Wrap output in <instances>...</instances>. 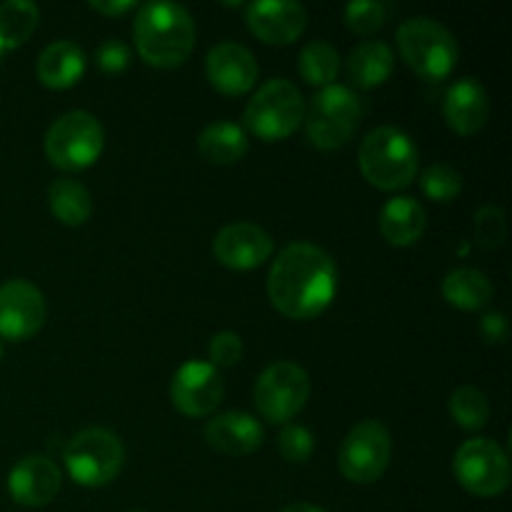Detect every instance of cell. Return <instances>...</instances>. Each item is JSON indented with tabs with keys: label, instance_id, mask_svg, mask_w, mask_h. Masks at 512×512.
<instances>
[{
	"label": "cell",
	"instance_id": "cell-1",
	"mask_svg": "<svg viewBox=\"0 0 512 512\" xmlns=\"http://www.w3.org/2000/svg\"><path fill=\"white\" fill-rule=\"evenodd\" d=\"M338 293V268L323 248L293 243L275 258L268 275V298L290 320H313L330 308Z\"/></svg>",
	"mask_w": 512,
	"mask_h": 512
},
{
	"label": "cell",
	"instance_id": "cell-2",
	"mask_svg": "<svg viewBox=\"0 0 512 512\" xmlns=\"http://www.w3.org/2000/svg\"><path fill=\"white\" fill-rule=\"evenodd\" d=\"M138 55L153 68H178L195 48V20L178 3H145L133 23Z\"/></svg>",
	"mask_w": 512,
	"mask_h": 512
},
{
	"label": "cell",
	"instance_id": "cell-3",
	"mask_svg": "<svg viewBox=\"0 0 512 512\" xmlns=\"http://www.w3.org/2000/svg\"><path fill=\"white\" fill-rule=\"evenodd\" d=\"M360 170L378 190H403L418 175V148L413 138L393 125L375 128L360 145Z\"/></svg>",
	"mask_w": 512,
	"mask_h": 512
},
{
	"label": "cell",
	"instance_id": "cell-4",
	"mask_svg": "<svg viewBox=\"0 0 512 512\" xmlns=\"http://www.w3.org/2000/svg\"><path fill=\"white\" fill-rule=\"evenodd\" d=\"M398 50L408 68L428 83H440L448 78L458 65L460 55L455 35L443 23L425 15L410 18L400 25Z\"/></svg>",
	"mask_w": 512,
	"mask_h": 512
},
{
	"label": "cell",
	"instance_id": "cell-5",
	"mask_svg": "<svg viewBox=\"0 0 512 512\" xmlns=\"http://www.w3.org/2000/svg\"><path fill=\"white\" fill-rule=\"evenodd\" d=\"M305 100L290 80H268L245 105L243 120L255 138L278 143L303 125Z\"/></svg>",
	"mask_w": 512,
	"mask_h": 512
},
{
	"label": "cell",
	"instance_id": "cell-6",
	"mask_svg": "<svg viewBox=\"0 0 512 512\" xmlns=\"http://www.w3.org/2000/svg\"><path fill=\"white\" fill-rule=\"evenodd\" d=\"M103 145V125L85 110H70L60 115L45 133V155L50 165L65 173H78L98 163Z\"/></svg>",
	"mask_w": 512,
	"mask_h": 512
},
{
	"label": "cell",
	"instance_id": "cell-7",
	"mask_svg": "<svg viewBox=\"0 0 512 512\" xmlns=\"http://www.w3.org/2000/svg\"><path fill=\"white\" fill-rule=\"evenodd\" d=\"M363 120V103L345 85H328L305 108L308 140L320 150H338L348 143Z\"/></svg>",
	"mask_w": 512,
	"mask_h": 512
},
{
	"label": "cell",
	"instance_id": "cell-8",
	"mask_svg": "<svg viewBox=\"0 0 512 512\" xmlns=\"http://www.w3.org/2000/svg\"><path fill=\"white\" fill-rule=\"evenodd\" d=\"M125 463L123 440L105 428L80 430L65 445V468L83 488H105L120 475Z\"/></svg>",
	"mask_w": 512,
	"mask_h": 512
},
{
	"label": "cell",
	"instance_id": "cell-9",
	"mask_svg": "<svg viewBox=\"0 0 512 512\" xmlns=\"http://www.w3.org/2000/svg\"><path fill=\"white\" fill-rule=\"evenodd\" d=\"M255 408L268 423L288 425L308 405L310 378L290 360L268 365L255 383Z\"/></svg>",
	"mask_w": 512,
	"mask_h": 512
},
{
	"label": "cell",
	"instance_id": "cell-10",
	"mask_svg": "<svg viewBox=\"0 0 512 512\" xmlns=\"http://www.w3.org/2000/svg\"><path fill=\"white\" fill-rule=\"evenodd\" d=\"M453 473L470 495L495 498L510 485L508 453L490 438L465 440L455 453Z\"/></svg>",
	"mask_w": 512,
	"mask_h": 512
},
{
	"label": "cell",
	"instance_id": "cell-11",
	"mask_svg": "<svg viewBox=\"0 0 512 512\" xmlns=\"http://www.w3.org/2000/svg\"><path fill=\"white\" fill-rule=\"evenodd\" d=\"M393 455V438L380 420H363L345 435L340 445V473L358 485H370L383 478Z\"/></svg>",
	"mask_w": 512,
	"mask_h": 512
},
{
	"label": "cell",
	"instance_id": "cell-12",
	"mask_svg": "<svg viewBox=\"0 0 512 512\" xmlns=\"http://www.w3.org/2000/svg\"><path fill=\"white\" fill-rule=\"evenodd\" d=\"M223 395V375L205 360H188L180 365L170 383V400L188 418H208L223 403Z\"/></svg>",
	"mask_w": 512,
	"mask_h": 512
},
{
	"label": "cell",
	"instance_id": "cell-13",
	"mask_svg": "<svg viewBox=\"0 0 512 512\" xmlns=\"http://www.w3.org/2000/svg\"><path fill=\"white\" fill-rule=\"evenodd\" d=\"M48 318L43 293L28 280H8L0 285V338L23 343L40 333Z\"/></svg>",
	"mask_w": 512,
	"mask_h": 512
},
{
	"label": "cell",
	"instance_id": "cell-14",
	"mask_svg": "<svg viewBox=\"0 0 512 512\" xmlns=\"http://www.w3.org/2000/svg\"><path fill=\"white\" fill-rule=\"evenodd\" d=\"M250 33L268 45H290L308 28V10L295 0H260L245 5Z\"/></svg>",
	"mask_w": 512,
	"mask_h": 512
},
{
	"label": "cell",
	"instance_id": "cell-15",
	"mask_svg": "<svg viewBox=\"0 0 512 512\" xmlns=\"http://www.w3.org/2000/svg\"><path fill=\"white\" fill-rule=\"evenodd\" d=\"M63 485V473L48 455H25L8 475L10 498L25 508H43L53 503Z\"/></svg>",
	"mask_w": 512,
	"mask_h": 512
},
{
	"label": "cell",
	"instance_id": "cell-16",
	"mask_svg": "<svg viewBox=\"0 0 512 512\" xmlns=\"http://www.w3.org/2000/svg\"><path fill=\"white\" fill-rule=\"evenodd\" d=\"M273 238L268 230L253 223L225 225L213 240V253L220 265L230 270L260 268L273 255Z\"/></svg>",
	"mask_w": 512,
	"mask_h": 512
},
{
	"label": "cell",
	"instance_id": "cell-17",
	"mask_svg": "<svg viewBox=\"0 0 512 512\" xmlns=\"http://www.w3.org/2000/svg\"><path fill=\"white\" fill-rule=\"evenodd\" d=\"M205 75L218 93L245 95L258 83V63L245 45L218 43L205 58Z\"/></svg>",
	"mask_w": 512,
	"mask_h": 512
},
{
	"label": "cell",
	"instance_id": "cell-18",
	"mask_svg": "<svg viewBox=\"0 0 512 512\" xmlns=\"http://www.w3.org/2000/svg\"><path fill=\"white\" fill-rule=\"evenodd\" d=\"M205 440H208V445L215 453L230 455V458H243V455L255 453L263 445L265 430L253 415L230 410V413L215 415L205 425Z\"/></svg>",
	"mask_w": 512,
	"mask_h": 512
},
{
	"label": "cell",
	"instance_id": "cell-19",
	"mask_svg": "<svg viewBox=\"0 0 512 512\" xmlns=\"http://www.w3.org/2000/svg\"><path fill=\"white\" fill-rule=\"evenodd\" d=\"M445 123L458 135H475L488 125L490 98L475 78H463L448 90L443 103Z\"/></svg>",
	"mask_w": 512,
	"mask_h": 512
},
{
	"label": "cell",
	"instance_id": "cell-20",
	"mask_svg": "<svg viewBox=\"0 0 512 512\" xmlns=\"http://www.w3.org/2000/svg\"><path fill=\"white\" fill-rule=\"evenodd\" d=\"M428 228V213L415 198L400 195V198L388 200L380 210V233L385 243L395 248H410L418 243Z\"/></svg>",
	"mask_w": 512,
	"mask_h": 512
},
{
	"label": "cell",
	"instance_id": "cell-21",
	"mask_svg": "<svg viewBox=\"0 0 512 512\" xmlns=\"http://www.w3.org/2000/svg\"><path fill=\"white\" fill-rule=\"evenodd\" d=\"M38 80L50 90H68L85 75V53L70 40H55L38 55Z\"/></svg>",
	"mask_w": 512,
	"mask_h": 512
},
{
	"label": "cell",
	"instance_id": "cell-22",
	"mask_svg": "<svg viewBox=\"0 0 512 512\" xmlns=\"http://www.w3.org/2000/svg\"><path fill=\"white\" fill-rule=\"evenodd\" d=\"M395 55L380 40H365L345 58V75L360 90L380 88L393 75Z\"/></svg>",
	"mask_w": 512,
	"mask_h": 512
},
{
	"label": "cell",
	"instance_id": "cell-23",
	"mask_svg": "<svg viewBox=\"0 0 512 512\" xmlns=\"http://www.w3.org/2000/svg\"><path fill=\"white\" fill-rule=\"evenodd\" d=\"M495 288L490 278L480 270L473 268H458L450 270L443 280V298L448 300L453 308L473 313V310H483L493 303Z\"/></svg>",
	"mask_w": 512,
	"mask_h": 512
},
{
	"label": "cell",
	"instance_id": "cell-24",
	"mask_svg": "<svg viewBox=\"0 0 512 512\" xmlns=\"http://www.w3.org/2000/svg\"><path fill=\"white\" fill-rule=\"evenodd\" d=\"M198 150L208 163L233 165L243 160L245 153H248V135H245L240 125L220 120V123H210L200 133Z\"/></svg>",
	"mask_w": 512,
	"mask_h": 512
},
{
	"label": "cell",
	"instance_id": "cell-25",
	"mask_svg": "<svg viewBox=\"0 0 512 512\" xmlns=\"http://www.w3.org/2000/svg\"><path fill=\"white\" fill-rule=\"evenodd\" d=\"M48 208L68 228L85 225L93 215V198L88 188L73 178H58L48 188Z\"/></svg>",
	"mask_w": 512,
	"mask_h": 512
},
{
	"label": "cell",
	"instance_id": "cell-26",
	"mask_svg": "<svg viewBox=\"0 0 512 512\" xmlns=\"http://www.w3.org/2000/svg\"><path fill=\"white\" fill-rule=\"evenodd\" d=\"M40 20L38 5L30 0H8L0 5V50L20 48L35 33Z\"/></svg>",
	"mask_w": 512,
	"mask_h": 512
},
{
	"label": "cell",
	"instance_id": "cell-27",
	"mask_svg": "<svg viewBox=\"0 0 512 512\" xmlns=\"http://www.w3.org/2000/svg\"><path fill=\"white\" fill-rule=\"evenodd\" d=\"M300 75L308 85H318V88H328L335 85V78L340 73V55L325 40H313L303 48L298 58Z\"/></svg>",
	"mask_w": 512,
	"mask_h": 512
},
{
	"label": "cell",
	"instance_id": "cell-28",
	"mask_svg": "<svg viewBox=\"0 0 512 512\" xmlns=\"http://www.w3.org/2000/svg\"><path fill=\"white\" fill-rule=\"evenodd\" d=\"M448 410L463 430H480L490 420L488 395L473 385H463V388L455 390L448 400Z\"/></svg>",
	"mask_w": 512,
	"mask_h": 512
},
{
	"label": "cell",
	"instance_id": "cell-29",
	"mask_svg": "<svg viewBox=\"0 0 512 512\" xmlns=\"http://www.w3.org/2000/svg\"><path fill=\"white\" fill-rule=\"evenodd\" d=\"M508 238V218L498 205H483L473 220V243L480 250H498Z\"/></svg>",
	"mask_w": 512,
	"mask_h": 512
},
{
	"label": "cell",
	"instance_id": "cell-30",
	"mask_svg": "<svg viewBox=\"0 0 512 512\" xmlns=\"http://www.w3.org/2000/svg\"><path fill=\"white\" fill-rule=\"evenodd\" d=\"M420 188H423V193L433 203H450L463 190V175L453 165L435 163L423 170V175H420Z\"/></svg>",
	"mask_w": 512,
	"mask_h": 512
},
{
	"label": "cell",
	"instance_id": "cell-31",
	"mask_svg": "<svg viewBox=\"0 0 512 512\" xmlns=\"http://www.w3.org/2000/svg\"><path fill=\"white\" fill-rule=\"evenodd\" d=\"M388 20V5L380 0H360L345 8V25L358 35H373Z\"/></svg>",
	"mask_w": 512,
	"mask_h": 512
},
{
	"label": "cell",
	"instance_id": "cell-32",
	"mask_svg": "<svg viewBox=\"0 0 512 512\" xmlns=\"http://www.w3.org/2000/svg\"><path fill=\"white\" fill-rule=\"evenodd\" d=\"M278 450L288 463H308L315 453V438L303 425H285L278 438Z\"/></svg>",
	"mask_w": 512,
	"mask_h": 512
},
{
	"label": "cell",
	"instance_id": "cell-33",
	"mask_svg": "<svg viewBox=\"0 0 512 512\" xmlns=\"http://www.w3.org/2000/svg\"><path fill=\"white\" fill-rule=\"evenodd\" d=\"M243 340L233 330H223V333L213 335L208 345V358L213 368H233L243 358Z\"/></svg>",
	"mask_w": 512,
	"mask_h": 512
},
{
	"label": "cell",
	"instance_id": "cell-34",
	"mask_svg": "<svg viewBox=\"0 0 512 512\" xmlns=\"http://www.w3.org/2000/svg\"><path fill=\"white\" fill-rule=\"evenodd\" d=\"M95 60H98V68L103 70V73L113 75L128 68L130 50L128 45L120 43V40H105V43H100L98 53H95Z\"/></svg>",
	"mask_w": 512,
	"mask_h": 512
},
{
	"label": "cell",
	"instance_id": "cell-35",
	"mask_svg": "<svg viewBox=\"0 0 512 512\" xmlns=\"http://www.w3.org/2000/svg\"><path fill=\"white\" fill-rule=\"evenodd\" d=\"M480 335H483L485 343L503 345L510 335L508 318L503 313H485L480 318Z\"/></svg>",
	"mask_w": 512,
	"mask_h": 512
},
{
	"label": "cell",
	"instance_id": "cell-36",
	"mask_svg": "<svg viewBox=\"0 0 512 512\" xmlns=\"http://www.w3.org/2000/svg\"><path fill=\"white\" fill-rule=\"evenodd\" d=\"M90 8H93L95 13L120 18V15L130 13V10H135L138 5H135V0H90Z\"/></svg>",
	"mask_w": 512,
	"mask_h": 512
},
{
	"label": "cell",
	"instance_id": "cell-37",
	"mask_svg": "<svg viewBox=\"0 0 512 512\" xmlns=\"http://www.w3.org/2000/svg\"><path fill=\"white\" fill-rule=\"evenodd\" d=\"M280 512H325V510L315 508V505H308V503H295V505H288V508H283Z\"/></svg>",
	"mask_w": 512,
	"mask_h": 512
},
{
	"label": "cell",
	"instance_id": "cell-38",
	"mask_svg": "<svg viewBox=\"0 0 512 512\" xmlns=\"http://www.w3.org/2000/svg\"><path fill=\"white\" fill-rule=\"evenodd\" d=\"M0 360H3V345H0Z\"/></svg>",
	"mask_w": 512,
	"mask_h": 512
},
{
	"label": "cell",
	"instance_id": "cell-39",
	"mask_svg": "<svg viewBox=\"0 0 512 512\" xmlns=\"http://www.w3.org/2000/svg\"><path fill=\"white\" fill-rule=\"evenodd\" d=\"M0 55H3V50H0Z\"/></svg>",
	"mask_w": 512,
	"mask_h": 512
}]
</instances>
